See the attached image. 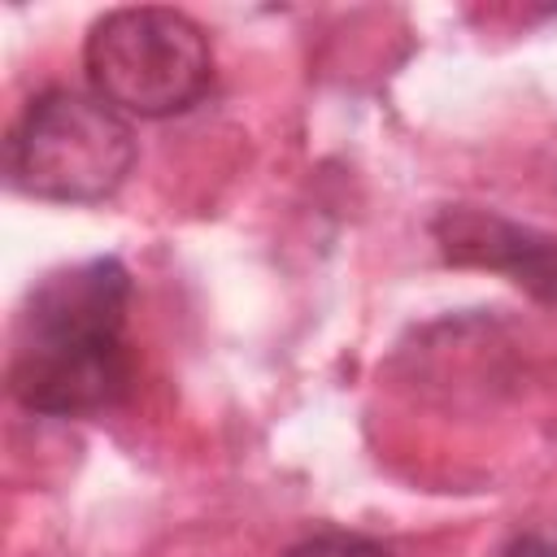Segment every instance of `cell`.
Returning a JSON list of instances; mask_svg holds the SVG:
<instances>
[{
    "mask_svg": "<svg viewBox=\"0 0 557 557\" xmlns=\"http://www.w3.org/2000/svg\"><path fill=\"white\" fill-rule=\"evenodd\" d=\"M131 274L113 257L48 274L17 322L9 392L30 413H91L126 396L131 348L122 339Z\"/></svg>",
    "mask_w": 557,
    "mask_h": 557,
    "instance_id": "6da1fadb",
    "label": "cell"
},
{
    "mask_svg": "<svg viewBox=\"0 0 557 557\" xmlns=\"http://www.w3.org/2000/svg\"><path fill=\"white\" fill-rule=\"evenodd\" d=\"M4 161L13 187L35 200L96 205L131 174L135 135L100 96L57 87L26 104L9 135Z\"/></svg>",
    "mask_w": 557,
    "mask_h": 557,
    "instance_id": "7a4b0ae2",
    "label": "cell"
},
{
    "mask_svg": "<svg viewBox=\"0 0 557 557\" xmlns=\"http://www.w3.org/2000/svg\"><path fill=\"white\" fill-rule=\"evenodd\" d=\"M96 96L135 117H170L191 109L209 78V35L178 9H113L83 48Z\"/></svg>",
    "mask_w": 557,
    "mask_h": 557,
    "instance_id": "3957f363",
    "label": "cell"
},
{
    "mask_svg": "<svg viewBox=\"0 0 557 557\" xmlns=\"http://www.w3.org/2000/svg\"><path fill=\"white\" fill-rule=\"evenodd\" d=\"M435 239L453 265L500 270L518 287H527L535 300L557 305V239H548L544 231L461 205L435 218Z\"/></svg>",
    "mask_w": 557,
    "mask_h": 557,
    "instance_id": "277c9868",
    "label": "cell"
},
{
    "mask_svg": "<svg viewBox=\"0 0 557 557\" xmlns=\"http://www.w3.org/2000/svg\"><path fill=\"white\" fill-rule=\"evenodd\" d=\"M283 557H392L383 544L374 540H361V535H344V531H331V535H313L296 548H287Z\"/></svg>",
    "mask_w": 557,
    "mask_h": 557,
    "instance_id": "5b68a950",
    "label": "cell"
},
{
    "mask_svg": "<svg viewBox=\"0 0 557 557\" xmlns=\"http://www.w3.org/2000/svg\"><path fill=\"white\" fill-rule=\"evenodd\" d=\"M500 557H557V544H548L544 535H518L500 548Z\"/></svg>",
    "mask_w": 557,
    "mask_h": 557,
    "instance_id": "8992f818",
    "label": "cell"
}]
</instances>
